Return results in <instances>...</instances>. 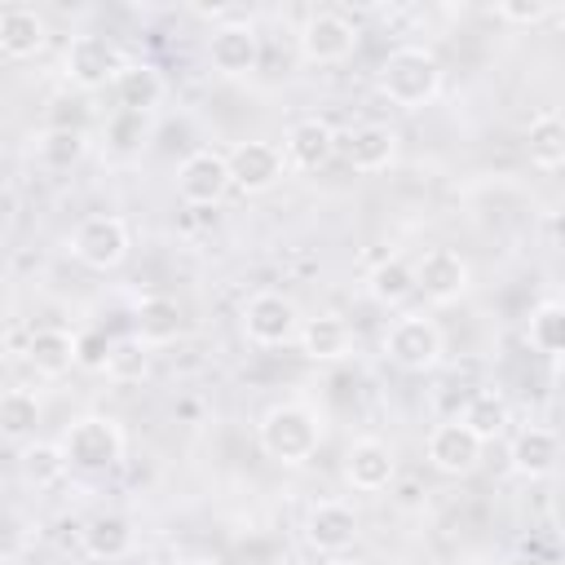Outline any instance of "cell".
Masks as SVG:
<instances>
[{
	"instance_id": "cell-3",
	"label": "cell",
	"mask_w": 565,
	"mask_h": 565,
	"mask_svg": "<svg viewBox=\"0 0 565 565\" xmlns=\"http://www.w3.org/2000/svg\"><path fill=\"white\" fill-rule=\"evenodd\" d=\"M57 446H62V455H66L71 468L106 472V468H115L119 455H124V433H119V424L106 419V415H84V419H75V424L66 428V437H62Z\"/></svg>"
},
{
	"instance_id": "cell-35",
	"label": "cell",
	"mask_w": 565,
	"mask_h": 565,
	"mask_svg": "<svg viewBox=\"0 0 565 565\" xmlns=\"http://www.w3.org/2000/svg\"><path fill=\"white\" fill-rule=\"evenodd\" d=\"M322 565H358V561H349V556H327Z\"/></svg>"
},
{
	"instance_id": "cell-19",
	"label": "cell",
	"mask_w": 565,
	"mask_h": 565,
	"mask_svg": "<svg viewBox=\"0 0 565 565\" xmlns=\"http://www.w3.org/2000/svg\"><path fill=\"white\" fill-rule=\"evenodd\" d=\"M296 340H300V353H305L309 362H344L349 349H353V331H349V322L335 318V313L305 318L300 331H296Z\"/></svg>"
},
{
	"instance_id": "cell-17",
	"label": "cell",
	"mask_w": 565,
	"mask_h": 565,
	"mask_svg": "<svg viewBox=\"0 0 565 565\" xmlns=\"http://www.w3.org/2000/svg\"><path fill=\"white\" fill-rule=\"evenodd\" d=\"M397 477V455L393 446H384L380 437H358L349 450H344V481L362 494H375V490H388V481Z\"/></svg>"
},
{
	"instance_id": "cell-24",
	"label": "cell",
	"mask_w": 565,
	"mask_h": 565,
	"mask_svg": "<svg viewBox=\"0 0 565 565\" xmlns=\"http://www.w3.org/2000/svg\"><path fill=\"white\" fill-rule=\"evenodd\" d=\"M459 424H463V428L486 446V441H499V437L508 433V424H512V406H508V397H503V393L481 388V393H472V397L463 402Z\"/></svg>"
},
{
	"instance_id": "cell-32",
	"label": "cell",
	"mask_w": 565,
	"mask_h": 565,
	"mask_svg": "<svg viewBox=\"0 0 565 565\" xmlns=\"http://www.w3.org/2000/svg\"><path fill=\"white\" fill-rule=\"evenodd\" d=\"M102 371H106L115 384H141V380L150 375V344H141L132 331H128V335H115Z\"/></svg>"
},
{
	"instance_id": "cell-33",
	"label": "cell",
	"mask_w": 565,
	"mask_h": 565,
	"mask_svg": "<svg viewBox=\"0 0 565 565\" xmlns=\"http://www.w3.org/2000/svg\"><path fill=\"white\" fill-rule=\"evenodd\" d=\"M490 13L499 22H508V26H539V22H547L556 13V4H547V0H499Z\"/></svg>"
},
{
	"instance_id": "cell-4",
	"label": "cell",
	"mask_w": 565,
	"mask_h": 565,
	"mask_svg": "<svg viewBox=\"0 0 565 565\" xmlns=\"http://www.w3.org/2000/svg\"><path fill=\"white\" fill-rule=\"evenodd\" d=\"M128 247H132L128 225H124V216H115V212H93V216H84V221L71 230V256H75L79 265L97 269V274L115 269V265L128 256Z\"/></svg>"
},
{
	"instance_id": "cell-18",
	"label": "cell",
	"mask_w": 565,
	"mask_h": 565,
	"mask_svg": "<svg viewBox=\"0 0 565 565\" xmlns=\"http://www.w3.org/2000/svg\"><path fill=\"white\" fill-rule=\"evenodd\" d=\"M49 44V22L31 4H9L0 9V53L13 62L35 57Z\"/></svg>"
},
{
	"instance_id": "cell-16",
	"label": "cell",
	"mask_w": 565,
	"mask_h": 565,
	"mask_svg": "<svg viewBox=\"0 0 565 565\" xmlns=\"http://www.w3.org/2000/svg\"><path fill=\"white\" fill-rule=\"evenodd\" d=\"M481 450H486V446H481L459 419L437 424V428L428 433V441H424L428 463H433L437 472H446V477H468V472L481 463Z\"/></svg>"
},
{
	"instance_id": "cell-5",
	"label": "cell",
	"mask_w": 565,
	"mask_h": 565,
	"mask_svg": "<svg viewBox=\"0 0 565 565\" xmlns=\"http://www.w3.org/2000/svg\"><path fill=\"white\" fill-rule=\"evenodd\" d=\"M441 327L424 313H406V318H393L388 331H384V353L388 362H397L402 371H433L441 362Z\"/></svg>"
},
{
	"instance_id": "cell-30",
	"label": "cell",
	"mask_w": 565,
	"mask_h": 565,
	"mask_svg": "<svg viewBox=\"0 0 565 565\" xmlns=\"http://www.w3.org/2000/svg\"><path fill=\"white\" fill-rule=\"evenodd\" d=\"M35 428H40V402H35V393H26V388L0 393V437L26 446L35 437Z\"/></svg>"
},
{
	"instance_id": "cell-2",
	"label": "cell",
	"mask_w": 565,
	"mask_h": 565,
	"mask_svg": "<svg viewBox=\"0 0 565 565\" xmlns=\"http://www.w3.org/2000/svg\"><path fill=\"white\" fill-rule=\"evenodd\" d=\"M260 450L278 463H309L322 446V419L305 402H278L260 415Z\"/></svg>"
},
{
	"instance_id": "cell-28",
	"label": "cell",
	"mask_w": 565,
	"mask_h": 565,
	"mask_svg": "<svg viewBox=\"0 0 565 565\" xmlns=\"http://www.w3.org/2000/svg\"><path fill=\"white\" fill-rule=\"evenodd\" d=\"M366 291H371V300H375V305L393 309V305H402V300H411V296H415V269H411L402 256H388V260H380V265L371 269Z\"/></svg>"
},
{
	"instance_id": "cell-8",
	"label": "cell",
	"mask_w": 565,
	"mask_h": 565,
	"mask_svg": "<svg viewBox=\"0 0 565 565\" xmlns=\"http://www.w3.org/2000/svg\"><path fill=\"white\" fill-rule=\"evenodd\" d=\"M119 66H124V57H119V49H115L106 35H71V44H66V53H62L66 79H71L75 88H84V93L106 88V84L119 75Z\"/></svg>"
},
{
	"instance_id": "cell-21",
	"label": "cell",
	"mask_w": 565,
	"mask_h": 565,
	"mask_svg": "<svg viewBox=\"0 0 565 565\" xmlns=\"http://www.w3.org/2000/svg\"><path fill=\"white\" fill-rule=\"evenodd\" d=\"M110 88H115V102L124 115H146L163 97V75L150 62H124L119 75L110 79Z\"/></svg>"
},
{
	"instance_id": "cell-13",
	"label": "cell",
	"mask_w": 565,
	"mask_h": 565,
	"mask_svg": "<svg viewBox=\"0 0 565 565\" xmlns=\"http://www.w3.org/2000/svg\"><path fill=\"white\" fill-rule=\"evenodd\" d=\"M358 539V512L340 499H322L305 512V543L318 556H344Z\"/></svg>"
},
{
	"instance_id": "cell-11",
	"label": "cell",
	"mask_w": 565,
	"mask_h": 565,
	"mask_svg": "<svg viewBox=\"0 0 565 565\" xmlns=\"http://www.w3.org/2000/svg\"><path fill=\"white\" fill-rule=\"evenodd\" d=\"M230 190L234 185H230V168H225V154L221 150H207L203 146V150H194V154L181 159V168H177V194L185 203L207 207V203H221Z\"/></svg>"
},
{
	"instance_id": "cell-15",
	"label": "cell",
	"mask_w": 565,
	"mask_h": 565,
	"mask_svg": "<svg viewBox=\"0 0 565 565\" xmlns=\"http://www.w3.org/2000/svg\"><path fill=\"white\" fill-rule=\"evenodd\" d=\"M335 159V128L318 115H305L287 128L282 137V163L287 168H300V172H318Z\"/></svg>"
},
{
	"instance_id": "cell-26",
	"label": "cell",
	"mask_w": 565,
	"mask_h": 565,
	"mask_svg": "<svg viewBox=\"0 0 565 565\" xmlns=\"http://www.w3.org/2000/svg\"><path fill=\"white\" fill-rule=\"evenodd\" d=\"M141 344H168L181 335V305L172 296H146L137 305V331Z\"/></svg>"
},
{
	"instance_id": "cell-14",
	"label": "cell",
	"mask_w": 565,
	"mask_h": 565,
	"mask_svg": "<svg viewBox=\"0 0 565 565\" xmlns=\"http://www.w3.org/2000/svg\"><path fill=\"white\" fill-rule=\"evenodd\" d=\"M335 154L353 172H384L397 159V132L388 124H353L349 132H335Z\"/></svg>"
},
{
	"instance_id": "cell-12",
	"label": "cell",
	"mask_w": 565,
	"mask_h": 565,
	"mask_svg": "<svg viewBox=\"0 0 565 565\" xmlns=\"http://www.w3.org/2000/svg\"><path fill=\"white\" fill-rule=\"evenodd\" d=\"M411 269H415V291H424V300L433 305H450L468 291V260L455 247H428Z\"/></svg>"
},
{
	"instance_id": "cell-25",
	"label": "cell",
	"mask_w": 565,
	"mask_h": 565,
	"mask_svg": "<svg viewBox=\"0 0 565 565\" xmlns=\"http://www.w3.org/2000/svg\"><path fill=\"white\" fill-rule=\"evenodd\" d=\"M525 150H530V163L543 168V172H556L565 163V119H561V110H543V115L530 119Z\"/></svg>"
},
{
	"instance_id": "cell-1",
	"label": "cell",
	"mask_w": 565,
	"mask_h": 565,
	"mask_svg": "<svg viewBox=\"0 0 565 565\" xmlns=\"http://www.w3.org/2000/svg\"><path fill=\"white\" fill-rule=\"evenodd\" d=\"M375 84H380V93H384L393 106L419 110V106H428V102L437 97V88H441V62H437V53L424 49V44H402V49H393V53L380 62Z\"/></svg>"
},
{
	"instance_id": "cell-6",
	"label": "cell",
	"mask_w": 565,
	"mask_h": 565,
	"mask_svg": "<svg viewBox=\"0 0 565 565\" xmlns=\"http://www.w3.org/2000/svg\"><path fill=\"white\" fill-rule=\"evenodd\" d=\"M300 322H305V318H300L296 300L282 296V291H256V296H247V305H243V331H247V340L260 344V349L291 344L296 331H300Z\"/></svg>"
},
{
	"instance_id": "cell-34",
	"label": "cell",
	"mask_w": 565,
	"mask_h": 565,
	"mask_svg": "<svg viewBox=\"0 0 565 565\" xmlns=\"http://www.w3.org/2000/svg\"><path fill=\"white\" fill-rule=\"evenodd\" d=\"M106 353H110V335L106 331H79L75 335V366L102 371L106 366Z\"/></svg>"
},
{
	"instance_id": "cell-9",
	"label": "cell",
	"mask_w": 565,
	"mask_h": 565,
	"mask_svg": "<svg viewBox=\"0 0 565 565\" xmlns=\"http://www.w3.org/2000/svg\"><path fill=\"white\" fill-rule=\"evenodd\" d=\"M225 168H230V185L243 190V194H265L282 181L287 163H282V150L274 141H238L230 154H225Z\"/></svg>"
},
{
	"instance_id": "cell-23",
	"label": "cell",
	"mask_w": 565,
	"mask_h": 565,
	"mask_svg": "<svg viewBox=\"0 0 565 565\" xmlns=\"http://www.w3.org/2000/svg\"><path fill=\"white\" fill-rule=\"evenodd\" d=\"M79 543H84V552H88L93 561H124V556L132 552L137 534H132V521H128V516L102 512V516H93V521L79 530Z\"/></svg>"
},
{
	"instance_id": "cell-36",
	"label": "cell",
	"mask_w": 565,
	"mask_h": 565,
	"mask_svg": "<svg viewBox=\"0 0 565 565\" xmlns=\"http://www.w3.org/2000/svg\"><path fill=\"white\" fill-rule=\"evenodd\" d=\"M185 565H212V561H185Z\"/></svg>"
},
{
	"instance_id": "cell-29",
	"label": "cell",
	"mask_w": 565,
	"mask_h": 565,
	"mask_svg": "<svg viewBox=\"0 0 565 565\" xmlns=\"http://www.w3.org/2000/svg\"><path fill=\"white\" fill-rule=\"evenodd\" d=\"M18 468H22V481L26 486L44 490V486H57L71 463H66V455H62L57 441H26L22 455H18Z\"/></svg>"
},
{
	"instance_id": "cell-20",
	"label": "cell",
	"mask_w": 565,
	"mask_h": 565,
	"mask_svg": "<svg viewBox=\"0 0 565 565\" xmlns=\"http://www.w3.org/2000/svg\"><path fill=\"white\" fill-rule=\"evenodd\" d=\"M556 455H561V441H556V433L543 428V424H525V428L512 437V446H508L512 472H521V477H530V481L547 477V472L556 468Z\"/></svg>"
},
{
	"instance_id": "cell-7",
	"label": "cell",
	"mask_w": 565,
	"mask_h": 565,
	"mask_svg": "<svg viewBox=\"0 0 565 565\" xmlns=\"http://www.w3.org/2000/svg\"><path fill=\"white\" fill-rule=\"evenodd\" d=\"M358 49V22L344 18L340 9H313L300 26V53L305 62H318V66H335L344 57H353Z\"/></svg>"
},
{
	"instance_id": "cell-22",
	"label": "cell",
	"mask_w": 565,
	"mask_h": 565,
	"mask_svg": "<svg viewBox=\"0 0 565 565\" xmlns=\"http://www.w3.org/2000/svg\"><path fill=\"white\" fill-rule=\"evenodd\" d=\"M22 358L40 371V375H66L71 366H75V335L66 331V327H35L31 335H26V349H22Z\"/></svg>"
},
{
	"instance_id": "cell-31",
	"label": "cell",
	"mask_w": 565,
	"mask_h": 565,
	"mask_svg": "<svg viewBox=\"0 0 565 565\" xmlns=\"http://www.w3.org/2000/svg\"><path fill=\"white\" fill-rule=\"evenodd\" d=\"M84 150H88V137H84V128H71V124H57V128L40 132V141H35L40 163L53 168V172L75 168V163L84 159Z\"/></svg>"
},
{
	"instance_id": "cell-10",
	"label": "cell",
	"mask_w": 565,
	"mask_h": 565,
	"mask_svg": "<svg viewBox=\"0 0 565 565\" xmlns=\"http://www.w3.org/2000/svg\"><path fill=\"white\" fill-rule=\"evenodd\" d=\"M207 62L221 75H230V79L252 75L256 62H260V35H256V26L247 18H230V22L212 26V35H207Z\"/></svg>"
},
{
	"instance_id": "cell-27",
	"label": "cell",
	"mask_w": 565,
	"mask_h": 565,
	"mask_svg": "<svg viewBox=\"0 0 565 565\" xmlns=\"http://www.w3.org/2000/svg\"><path fill=\"white\" fill-rule=\"evenodd\" d=\"M525 340H530L534 353L561 358V349H565V305H561V300H539V305L530 309Z\"/></svg>"
}]
</instances>
